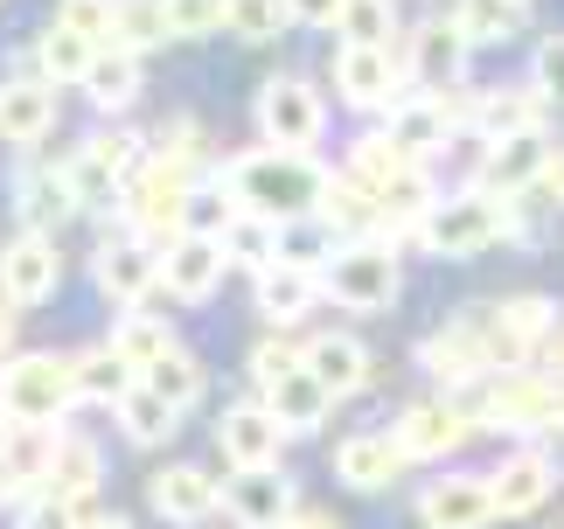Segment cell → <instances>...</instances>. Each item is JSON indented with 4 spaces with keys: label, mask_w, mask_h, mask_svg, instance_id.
I'll use <instances>...</instances> for the list:
<instances>
[{
    "label": "cell",
    "mask_w": 564,
    "mask_h": 529,
    "mask_svg": "<svg viewBox=\"0 0 564 529\" xmlns=\"http://www.w3.org/2000/svg\"><path fill=\"white\" fill-rule=\"evenodd\" d=\"M140 384H147V390H154V397H161V404H175V411H188V404H195V397H203V363H195V356H188V348L175 342V348H167V356H161V363H147V369H140Z\"/></svg>",
    "instance_id": "cell-38"
},
{
    "label": "cell",
    "mask_w": 564,
    "mask_h": 529,
    "mask_svg": "<svg viewBox=\"0 0 564 529\" xmlns=\"http://www.w3.org/2000/svg\"><path fill=\"white\" fill-rule=\"evenodd\" d=\"M321 300V279H307V272H286V264H272V272H258V314L265 321H300L307 306Z\"/></svg>",
    "instance_id": "cell-35"
},
{
    "label": "cell",
    "mask_w": 564,
    "mask_h": 529,
    "mask_svg": "<svg viewBox=\"0 0 564 529\" xmlns=\"http://www.w3.org/2000/svg\"><path fill=\"white\" fill-rule=\"evenodd\" d=\"M356 195H370V209L383 216V230H398V224H419V216L440 203L425 182V168L411 161V153H398L383 140V132H362V140L349 147V174H341Z\"/></svg>",
    "instance_id": "cell-2"
},
{
    "label": "cell",
    "mask_w": 564,
    "mask_h": 529,
    "mask_svg": "<svg viewBox=\"0 0 564 529\" xmlns=\"http://www.w3.org/2000/svg\"><path fill=\"white\" fill-rule=\"evenodd\" d=\"M404 91V63L390 50H356V42H341L335 50V98L356 105V112H390Z\"/></svg>",
    "instance_id": "cell-11"
},
{
    "label": "cell",
    "mask_w": 564,
    "mask_h": 529,
    "mask_svg": "<svg viewBox=\"0 0 564 529\" xmlns=\"http://www.w3.org/2000/svg\"><path fill=\"white\" fill-rule=\"evenodd\" d=\"M335 251H341V237L321 224V216H293V224H279V264H286V272L321 279Z\"/></svg>",
    "instance_id": "cell-30"
},
{
    "label": "cell",
    "mask_w": 564,
    "mask_h": 529,
    "mask_svg": "<svg viewBox=\"0 0 564 529\" xmlns=\"http://www.w3.org/2000/svg\"><path fill=\"white\" fill-rule=\"evenodd\" d=\"M77 404L70 363L63 356H8L0 363V418L8 425H56Z\"/></svg>",
    "instance_id": "cell-6"
},
{
    "label": "cell",
    "mask_w": 564,
    "mask_h": 529,
    "mask_svg": "<svg viewBox=\"0 0 564 529\" xmlns=\"http://www.w3.org/2000/svg\"><path fill=\"white\" fill-rule=\"evenodd\" d=\"M474 119H481L488 147L495 140H516V132H544V98H536L530 84H502V91L474 98Z\"/></svg>",
    "instance_id": "cell-28"
},
{
    "label": "cell",
    "mask_w": 564,
    "mask_h": 529,
    "mask_svg": "<svg viewBox=\"0 0 564 529\" xmlns=\"http://www.w3.org/2000/svg\"><path fill=\"white\" fill-rule=\"evenodd\" d=\"M335 474H341V488H356V495H383L390 481L404 474V453H398L390 432H349L335 446Z\"/></svg>",
    "instance_id": "cell-19"
},
{
    "label": "cell",
    "mask_w": 564,
    "mask_h": 529,
    "mask_svg": "<svg viewBox=\"0 0 564 529\" xmlns=\"http://www.w3.org/2000/svg\"><path fill=\"white\" fill-rule=\"evenodd\" d=\"M398 285H404V272H398V251H390L383 237H356V245H341L328 258V272H321V293L341 300V306H356V314L390 306Z\"/></svg>",
    "instance_id": "cell-7"
},
{
    "label": "cell",
    "mask_w": 564,
    "mask_h": 529,
    "mask_svg": "<svg viewBox=\"0 0 564 529\" xmlns=\"http://www.w3.org/2000/svg\"><path fill=\"white\" fill-rule=\"evenodd\" d=\"M112 411H119V432L133 439V446H161V439L182 425V411H175V404H161V397L147 390V384H133Z\"/></svg>",
    "instance_id": "cell-37"
},
{
    "label": "cell",
    "mask_w": 564,
    "mask_h": 529,
    "mask_svg": "<svg viewBox=\"0 0 564 529\" xmlns=\"http://www.w3.org/2000/svg\"><path fill=\"white\" fill-rule=\"evenodd\" d=\"M70 384H77V397H91V404H119V397L133 390L140 377L112 356V348H91V356H77V363H70Z\"/></svg>",
    "instance_id": "cell-40"
},
{
    "label": "cell",
    "mask_w": 564,
    "mask_h": 529,
    "mask_svg": "<svg viewBox=\"0 0 564 529\" xmlns=\"http://www.w3.org/2000/svg\"><path fill=\"white\" fill-rule=\"evenodd\" d=\"M216 446L237 474H258V467H279V446H286V432L272 425L265 404H230L216 418Z\"/></svg>",
    "instance_id": "cell-15"
},
{
    "label": "cell",
    "mask_w": 564,
    "mask_h": 529,
    "mask_svg": "<svg viewBox=\"0 0 564 529\" xmlns=\"http://www.w3.org/2000/svg\"><path fill=\"white\" fill-rule=\"evenodd\" d=\"M258 132H265L272 153H307L328 132V105L307 77H272L258 84Z\"/></svg>",
    "instance_id": "cell-8"
},
{
    "label": "cell",
    "mask_w": 564,
    "mask_h": 529,
    "mask_svg": "<svg viewBox=\"0 0 564 529\" xmlns=\"http://www.w3.org/2000/svg\"><path fill=\"white\" fill-rule=\"evenodd\" d=\"M544 161H551V140L544 132H516V140H495L488 161H481V195H523L530 182H544Z\"/></svg>",
    "instance_id": "cell-21"
},
{
    "label": "cell",
    "mask_w": 564,
    "mask_h": 529,
    "mask_svg": "<svg viewBox=\"0 0 564 529\" xmlns=\"http://www.w3.org/2000/svg\"><path fill=\"white\" fill-rule=\"evenodd\" d=\"M300 363H307V377L328 397H356L362 384H370V348H362L356 335H314L307 348H300Z\"/></svg>",
    "instance_id": "cell-22"
},
{
    "label": "cell",
    "mask_w": 564,
    "mask_h": 529,
    "mask_svg": "<svg viewBox=\"0 0 564 529\" xmlns=\"http://www.w3.org/2000/svg\"><path fill=\"white\" fill-rule=\"evenodd\" d=\"M21 216H29V230L42 237V224H63V216H70L77 203H70V182H63V168H29L21 174Z\"/></svg>",
    "instance_id": "cell-39"
},
{
    "label": "cell",
    "mask_w": 564,
    "mask_h": 529,
    "mask_svg": "<svg viewBox=\"0 0 564 529\" xmlns=\"http://www.w3.org/2000/svg\"><path fill=\"white\" fill-rule=\"evenodd\" d=\"M8 356H14V314L0 306V363H8Z\"/></svg>",
    "instance_id": "cell-53"
},
{
    "label": "cell",
    "mask_w": 564,
    "mask_h": 529,
    "mask_svg": "<svg viewBox=\"0 0 564 529\" xmlns=\"http://www.w3.org/2000/svg\"><path fill=\"white\" fill-rule=\"evenodd\" d=\"M224 501H230V516L245 522V529H286V522L300 516V501H293V481L279 474V467L230 474V481H224Z\"/></svg>",
    "instance_id": "cell-17"
},
{
    "label": "cell",
    "mask_w": 564,
    "mask_h": 529,
    "mask_svg": "<svg viewBox=\"0 0 564 529\" xmlns=\"http://www.w3.org/2000/svg\"><path fill=\"white\" fill-rule=\"evenodd\" d=\"M516 8H523V0H516Z\"/></svg>",
    "instance_id": "cell-56"
},
{
    "label": "cell",
    "mask_w": 564,
    "mask_h": 529,
    "mask_svg": "<svg viewBox=\"0 0 564 529\" xmlns=\"http://www.w3.org/2000/svg\"><path fill=\"white\" fill-rule=\"evenodd\" d=\"M8 439H14V425H8V418H0V453H8Z\"/></svg>",
    "instance_id": "cell-55"
},
{
    "label": "cell",
    "mask_w": 564,
    "mask_h": 529,
    "mask_svg": "<svg viewBox=\"0 0 564 529\" xmlns=\"http://www.w3.org/2000/svg\"><path fill=\"white\" fill-rule=\"evenodd\" d=\"M167 348H175V327L154 321V314H140V306H126V321L112 327V356L140 377V369H147V363H161Z\"/></svg>",
    "instance_id": "cell-33"
},
{
    "label": "cell",
    "mask_w": 564,
    "mask_h": 529,
    "mask_svg": "<svg viewBox=\"0 0 564 529\" xmlns=\"http://www.w3.org/2000/svg\"><path fill=\"white\" fill-rule=\"evenodd\" d=\"M530 91H536V98H557V105H564V35H544V42H536V63H530Z\"/></svg>",
    "instance_id": "cell-48"
},
{
    "label": "cell",
    "mask_w": 564,
    "mask_h": 529,
    "mask_svg": "<svg viewBox=\"0 0 564 529\" xmlns=\"http://www.w3.org/2000/svg\"><path fill=\"white\" fill-rule=\"evenodd\" d=\"M161 21L175 42H203L224 29V0H161Z\"/></svg>",
    "instance_id": "cell-45"
},
{
    "label": "cell",
    "mask_w": 564,
    "mask_h": 529,
    "mask_svg": "<svg viewBox=\"0 0 564 529\" xmlns=\"http://www.w3.org/2000/svg\"><path fill=\"white\" fill-rule=\"evenodd\" d=\"M50 126H56V91H50L42 77L0 84V140L35 147V140H50Z\"/></svg>",
    "instance_id": "cell-24"
},
{
    "label": "cell",
    "mask_w": 564,
    "mask_h": 529,
    "mask_svg": "<svg viewBox=\"0 0 564 529\" xmlns=\"http://www.w3.org/2000/svg\"><path fill=\"white\" fill-rule=\"evenodd\" d=\"M29 529H77V509L56 501V495H35L29 501Z\"/></svg>",
    "instance_id": "cell-49"
},
{
    "label": "cell",
    "mask_w": 564,
    "mask_h": 529,
    "mask_svg": "<svg viewBox=\"0 0 564 529\" xmlns=\"http://www.w3.org/2000/svg\"><path fill=\"white\" fill-rule=\"evenodd\" d=\"M167 42V21H161V0H112V42L105 50L119 56H147Z\"/></svg>",
    "instance_id": "cell-36"
},
{
    "label": "cell",
    "mask_w": 564,
    "mask_h": 529,
    "mask_svg": "<svg viewBox=\"0 0 564 529\" xmlns=\"http://www.w3.org/2000/svg\"><path fill=\"white\" fill-rule=\"evenodd\" d=\"M98 488V446L91 439H56V460H50V481H42V495H56V501H91Z\"/></svg>",
    "instance_id": "cell-32"
},
{
    "label": "cell",
    "mask_w": 564,
    "mask_h": 529,
    "mask_svg": "<svg viewBox=\"0 0 564 529\" xmlns=\"http://www.w3.org/2000/svg\"><path fill=\"white\" fill-rule=\"evenodd\" d=\"M147 495H154V509L167 522H203L216 501H224V488H216L203 467H161L154 481H147Z\"/></svg>",
    "instance_id": "cell-27"
},
{
    "label": "cell",
    "mask_w": 564,
    "mask_h": 529,
    "mask_svg": "<svg viewBox=\"0 0 564 529\" xmlns=\"http://www.w3.org/2000/svg\"><path fill=\"white\" fill-rule=\"evenodd\" d=\"M341 42H356V50H390L398 42V8L390 0H341Z\"/></svg>",
    "instance_id": "cell-42"
},
{
    "label": "cell",
    "mask_w": 564,
    "mask_h": 529,
    "mask_svg": "<svg viewBox=\"0 0 564 529\" xmlns=\"http://www.w3.org/2000/svg\"><path fill=\"white\" fill-rule=\"evenodd\" d=\"M56 460V432L50 425H14L8 453H0V495H42Z\"/></svg>",
    "instance_id": "cell-26"
},
{
    "label": "cell",
    "mask_w": 564,
    "mask_h": 529,
    "mask_svg": "<svg viewBox=\"0 0 564 529\" xmlns=\"http://www.w3.org/2000/svg\"><path fill=\"white\" fill-rule=\"evenodd\" d=\"M488 314H495V321H502V327H509V335H523V342L536 348V342H544V335H551V321H557V306H551V300H536V293H523V300H502V306H488Z\"/></svg>",
    "instance_id": "cell-47"
},
{
    "label": "cell",
    "mask_w": 564,
    "mask_h": 529,
    "mask_svg": "<svg viewBox=\"0 0 564 529\" xmlns=\"http://www.w3.org/2000/svg\"><path fill=\"white\" fill-rule=\"evenodd\" d=\"M293 21H307V29H335L341 21V0H286Z\"/></svg>",
    "instance_id": "cell-50"
},
{
    "label": "cell",
    "mask_w": 564,
    "mask_h": 529,
    "mask_svg": "<svg viewBox=\"0 0 564 529\" xmlns=\"http://www.w3.org/2000/svg\"><path fill=\"white\" fill-rule=\"evenodd\" d=\"M188 195H195V153H154L126 182V216L140 245H167L188 230Z\"/></svg>",
    "instance_id": "cell-4"
},
{
    "label": "cell",
    "mask_w": 564,
    "mask_h": 529,
    "mask_svg": "<svg viewBox=\"0 0 564 529\" xmlns=\"http://www.w3.org/2000/svg\"><path fill=\"white\" fill-rule=\"evenodd\" d=\"M84 91H91L98 112H126L140 98V56H119V50H98L91 71H84Z\"/></svg>",
    "instance_id": "cell-34"
},
{
    "label": "cell",
    "mask_w": 564,
    "mask_h": 529,
    "mask_svg": "<svg viewBox=\"0 0 564 529\" xmlns=\"http://www.w3.org/2000/svg\"><path fill=\"white\" fill-rule=\"evenodd\" d=\"M154 285H161V251H154V245H140V237H119V245L98 251V293H105V300L140 306Z\"/></svg>",
    "instance_id": "cell-20"
},
{
    "label": "cell",
    "mask_w": 564,
    "mask_h": 529,
    "mask_svg": "<svg viewBox=\"0 0 564 529\" xmlns=\"http://www.w3.org/2000/svg\"><path fill=\"white\" fill-rule=\"evenodd\" d=\"M335 174L314 168L307 153H237L224 161V195L230 209H251V216H272V224H293V216H321V195H328Z\"/></svg>",
    "instance_id": "cell-1"
},
{
    "label": "cell",
    "mask_w": 564,
    "mask_h": 529,
    "mask_svg": "<svg viewBox=\"0 0 564 529\" xmlns=\"http://www.w3.org/2000/svg\"><path fill=\"white\" fill-rule=\"evenodd\" d=\"M56 29L77 35V42H91V50H105V42H112V0H63Z\"/></svg>",
    "instance_id": "cell-46"
},
{
    "label": "cell",
    "mask_w": 564,
    "mask_h": 529,
    "mask_svg": "<svg viewBox=\"0 0 564 529\" xmlns=\"http://www.w3.org/2000/svg\"><path fill=\"white\" fill-rule=\"evenodd\" d=\"M77 529H133L126 516H91V522H77Z\"/></svg>",
    "instance_id": "cell-54"
},
{
    "label": "cell",
    "mask_w": 564,
    "mask_h": 529,
    "mask_svg": "<svg viewBox=\"0 0 564 529\" xmlns=\"http://www.w3.org/2000/svg\"><path fill=\"white\" fill-rule=\"evenodd\" d=\"M216 245H224V264L272 272V264H279V224H272V216H251V209H230V224L216 230Z\"/></svg>",
    "instance_id": "cell-29"
},
{
    "label": "cell",
    "mask_w": 564,
    "mask_h": 529,
    "mask_svg": "<svg viewBox=\"0 0 564 529\" xmlns=\"http://www.w3.org/2000/svg\"><path fill=\"white\" fill-rule=\"evenodd\" d=\"M224 245L216 237H203V230H182V237H167L161 245V285L175 300H188V306H203L216 285H224Z\"/></svg>",
    "instance_id": "cell-12"
},
{
    "label": "cell",
    "mask_w": 564,
    "mask_h": 529,
    "mask_svg": "<svg viewBox=\"0 0 564 529\" xmlns=\"http://www.w3.org/2000/svg\"><path fill=\"white\" fill-rule=\"evenodd\" d=\"M56 285H63V258L50 237L29 230L0 251V300L8 306H42V300H56Z\"/></svg>",
    "instance_id": "cell-14"
},
{
    "label": "cell",
    "mask_w": 564,
    "mask_h": 529,
    "mask_svg": "<svg viewBox=\"0 0 564 529\" xmlns=\"http://www.w3.org/2000/svg\"><path fill=\"white\" fill-rule=\"evenodd\" d=\"M516 14H523V8H516V0H453V29H460V42H467V50H481V42H502L509 29H516Z\"/></svg>",
    "instance_id": "cell-43"
},
{
    "label": "cell",
    "mask_w": 564,
    "mask_h": 529,
    "mask_svg": "<svg viewBox=\"0 0 564 529\" xmlns=\"http://www.w3.org/2000/svg\"><path fill=\"white\" fill-rule=\"evenodd\" d=\"M91 56H98L91 42L63 35L56 21H50V35L35 42V71H42V84H50V91H56V84H84V71H91Z\"/></svg>",
    "instance_id": "cell-41"
},
{
    "label": "cell",
    "mask_w": 564,
    "mask_h": 529,
    "mask_svg": "<svg viewBox=\"0 0 564 529\" xmlns=\"http://www.w3.org/2000/svg\"><path fill=\"white\" fill-rule=\"evenodd\" d=\"M467 432H474L467 404H446V397H425V404H411L398 425H390L404 460H446L453 446H467Z\"/></svg>",
    "instance_id": "cell-13"
},
{
    "label": "cell",
    "mask_w": 564,
    "mask_h": 529,
    "mask_svg": "<svg viewBox=\"0 0 564 529\" xmlns=\"http://www.w3.org/2000/svg\"><path fill=\"white\" fill-rule=\"evenodd\" d=\"M286 529H341V522H335V516H321V509H300Z\"/></svg>",
    "instance_id": "cell-52"
},
{
    "label": "cell",
    "mask_w": 564,
    "mask_h": 529,
    "mask_svg": "<svg viewBox=\"0 0 564 529\" xmlns=\"http://www.w3.org/2000/svg\"><path fill=\"white\" fill-rule=\"evenodd\" d=\"M398 63H404L411 77H425L432 91H453V84H460V71H467V42H460V29H453V21H425Z\"/></svg>",
    "instance_id": "cell-25"
},
{
    "label": "cell",
    "mask_w": 564,
    "mask_h": 529,
    "mask_svg": "<svg viewBox=\"0 0 564 529\" xmlns=\"http://www.w3.org/2000/svg\"><path fill=\"white\" fill-rule=\"evenodd\" d=\"M286 0H224V29L237 42H279V29H286Z\"/></svg>",
    "instance_id": "cell-44"
},
{
    "label": "cell",
    "mask_w": 564,
    "mask_h": 529,
    "mask_svg": "<svg viewBox=\"0 0 564 529\" xmlns=\"http://www.w3.org/2000/svg\"><path fill=\"white\" fill-rule=\"evenodd\" d=\"M419 363L432 369V377H446V384H474V377H488V369H481V342H474V327H467V321L440 327V335L419 348Z\"/></svg>",
    "instance_id": "cell-31"
},
{
    "label": "cell",
    "mask_w": 564,
    "mask_h": 529,
    "mask_svg": "<svg viewBox=\"0 0 564 529\" xmlns=\"http://www.w3.org/2000/svg\"><path fill=\"white\" fill-rule=\"evenodd\" d=\"M544 188L564 203V147H551V161H544Z\"/></svg>",
    "instance_id": "cell-51"
},
{
    "label": "cell",
    "mask_w": 564,
    "mask_h": 529,
    "mask_svg": "<svg viewBox=\"0 0 564 529\" xmlns=\"http://www.w3.org/2000/svg\"><path fill=\"white\" fill-rule=\"evenodd\" d=\"M251 384H258V404L272 411V425L286 432V439L328 425V404H335V397L307 377L300 348H286V342H258V348H251Z\"/></svg>",
    "instance_id": "cell-3"
},
{
    "label": "cell",
    "mask_w": 564,
    "mask_h": 529,
    "mask_svg": "<svg viewBox=\"0 0 564 529\" xmlns=\"http://www.w3.org/2000/svg\"><path fill=\"white\" fill-rule=\"evenodd\" d=\"M474 384H488V390H481V404H474L467 418H488V425H551L557 390L544 377L509 369V377H474Z\"/></svg>",
    "instance_id": "cell-16"
},
{
    "label": "cell",
    "mask_w": 564,
    "mask_h": 529,
    "mask_svg": "<svg viewBox=\"0 0 564 529\" xmlns=\"http://www.w3.org/2000/svg\"><path fill=\"white\" fill-rule=\"evenodd\" d=\"M509 224H516V209L502 195L467 188V195H440V203L419 216V237H425V251H440V258H467V251H488L495 237H509Z\"/></svg>",
    "instance_id": "cell-5"
},
{
    "label": "cell",
    "mask_w": 564,
    "mask_h": 529,
    "mask_svg": "<svg viewBox=\"0 0 564 529\" xmlns=\"http://www.w3.org/2000/svg\"><path fill=\"white\" fill-rule=\"evenodd\" d=\"M460 119H474V91H460V84H453V91H432V98H398L383 140L398 153H411V161H425L432 147H446V132Z\"/></svg>",
    "instance_id": "cell-10"
},
{
    "label": "cell",
    "mask_w": 564,
    "mask_h": 529,
    "mask_svg": "<svg viewBox=\"0 0 564 529\" xmlns=\"http://www.w3.org/2000/svg\"><path fill=\"white\" fill-rule=\"evenodd\" d=\"M419 522L425 529H488L495 501H488V474H446L419 495Z\"/></svg>",
    "instance_id": "cell-18"
},
{
    "label": "cell",
    "mask_w": 564,
    "mask_h": 529,
    "mask_svg": "<svg viewBox=\"0 0 564 529\" xmlns=\"http://www.w3.org/2000/svg\"><path fill=\"white\" fill-rule=\"evenodd\" d=\"M557 488V474H551V460L544 453H509L502 467L488 474V501H495V516H530V509H544V495Z\"/></svg>",
    "instance_id": "cell-23"
},
{
    "label": "cell",
    "mask_w": 564,
    "mask_h": 529,
    "mask_svg": "<svg viewBox=\"0 0 564 529\" xmlns=\"http://www.w3.org/2000/svg\"><path fill=\"white\" fill-rule=\"evenodd\" d=\"M140 174V147L126 140V132H98V140H84L70 161H63V182H70V203L77 209H98L126 195V182Z\"/></svg>",
    "instance_id": "cell-9"
}]
</instances>
